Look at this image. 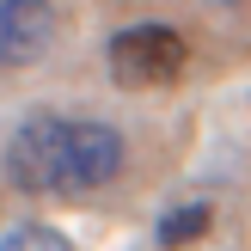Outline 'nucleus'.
Listing matches in <instances>:
<instances>
[{"mask_svg": "<svg viewBox=\"0 0 251 251\" xmlns=\"http://www.w3.org/2000/svg\"><path fill=\"white\" fill-rule=\"evenodd\" d=\"M55 43V6L49 0H0V68H31Z\"/></svg>", "mask_w": 251, "mask_h": 251, "instance_id": "nucleus-3", "label": "nucleus"}, {"mask_svg": "<svg viewBox=\"0 0 251 251\" xmlns=\"http://www.w3.org/2000/svg\"><path fill=\"white\" fill-rule=\"evenodd\" d=\"M123 159H129V147L110 123L37 110L6 141V178L25 196H86V190H104L123 172Z\"/></svg>", "mask_w": 251, "mask_h": 251, "instance_id": "nucleus-1", "label": "nucleus"}, {"mask_svg": "<svg viewBox=\"0 0 251 251\" xmlns=\"http://www.w3.org/2000/svg\"><path fill=\"white\" fill-rule=\"evenodd\" d=\"M110 80L129 86V92H153V86H172L184 80V61H190V49H184V37L172 31V25H129V31L110 37Z\"/></svg>", "mask_w": 251, "mask_h": 251, "instance_id": "nucleus-2", "label": "nucleus"}, {"mask_svg": "<svg viewBox=\"0 0 251 251\" xmlns=\"http://www.w3.org/2000/svg\"><path fill=\"white\" fill-rule=\"evenodd\" d=\"M208 227H215V208H208V202H184V208H172V215L159 221L153 239H159V251H184V245L202 239Z\"/></svg>", "mask_w": 251, "mask_h": 251, "instance_id": "nucleus-4", "label": "nucleus"}, {"mask_svg": "<svg viewBox=\"0 0 251 251\" xmlns=\"http://www.w3.org/2000/svg\"><path fill=\"white\" fill-rule=\"evenodd\" d=\"M0 251H68V239H61L55 227H37V221H25V227H12L6 239H0Z\"/></svg>", "mask_w": 251, "mask_h": 251, "instance_id": "nucleus-5", "label": "nucleus"}]
</instances>
